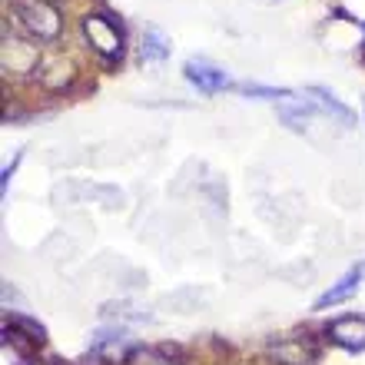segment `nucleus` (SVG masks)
I'll return each mask as SVG.
<instances>
[{"instance_id":"1","label":"nucleus","mask_w":365,"mask_h":365,"mask_svg":"<svg viewBox=\"0 0 365 365\" xmlns=\"http://www.w3.org/2000/svg\"><path fill=\"white\" fill-rule=\"evenodd\" d=\"M80 30H83V40H87V47L93 50L96 57L110 60V63L123 60L126 27L116 14H110V10H90V14H83V20H80Z\"/></svg>"},{"instance_id":"2","label":"nucleus","mask_w":365,"mask_h":365,"mask_svg":"<svg viewBox=\"0 0 365 365\" xmlns=\"http://www.w3.org/2000/svg\"><path fill=\"white\" fill-rule=\"evenodd\" d=\"M14 17L34 40L57 43L63 34V17L50 0H14Z\"/></svg>"},{"instance_id":"3","label":"nucleus","mask_w":365,"mask_h":365,"mask_svg":"<svg viewBox=\"0 0 365 365\" xmlns=\"http://www.w3.org/2000/svg\"><path fill=\"white\" fill-rule=\"evenodd\" d=\"M182 77L190 80V83L200 90V93H222V90L232 83L230 73H226V67L212 63V60H202V57L186 60V67H182Z\"/></svg>"},{"instance_id":"4","label":"nucleus","mask_w":365,"mask_h":365,"mask_svg":"<svg viewBox=\"0 0 365 365\" xmlns=\"http://www.w3.org/2000/svg\"><path fill=\"white\" fill-rule=\"evenodd\" d=\"M329 339L349 352H365V316H342L326 329Z\"/></svg>"},{"instance_id":"5","label":"nucleus","mask_w":365,"mask_h":365,"mask_svg":"<svg viewBox=\"0 0 365 365\" xmlns=\"http://www.w3.org/2000/svg\"><path fill=\"white\" fill-rule=\"evenodd\" d=\"M362 276H365V262H359L356 269H349L339 282H332V286L316 299V309H329V306H339V302L352 299L359 292V286H362Z\"/></svg>"},{"instance_id":"6","label":"nucleus","mask_w":365,"mask_h":365,"mask_svg":"<svg viewBox=\"0 0 365 365\" xmlns=\"http://www.w3.org/2000/svg\"><path fill=\"white\" fill-rule=\"evenodd\" d=\"M306 100L312 106H319L326 116H332L339 126H352V123H356V113H352L342 100H336V93H329L326 87H306Z\"/></svg>"},{"instance_id":"7","label":"nucleus","mask_w":365,"mask_h":365,"mask_svg":"<svg viewBox=\"0 0 365 365\" xmlns=\"http://www.w3.org/2000/svg\"><path fill=\"white\" fill-rule=\"evenodd\" d=\"M170 37H166L160 27H146L143 34V43H140V60L143 63H163L170 60Z\"/></svg>"},{"instance_id":"8","label":"nucleus","mask_w":365,"mask_h":365,"mask_svg":"<svg viewBox=\"0 0 365 365\" xmlns=\"http://www.w3.org/2000/svg\"><path fill=\"white\" fill-rule=\"evenodd\" d=\"M272 356H276L282 365H309L316 352H312L306 342H299V339H282V342L272 346Z\"/></svg>"},{"instance_id":"9","label":"nucleus","mask_w":365,"mask_h":365,"mask_svg":"<svg viewBox=\"0 0 365 365\" xmlns=\"http://www.w3.org/2000/svg\"><path fill=\"white\" fill-rule=\"evenodd\" d=\"M130 365H182V362L170 359L166 352H160V349H133Z\"/></svg>"},{"instance_id":"10","label":"nucleus","mask_w":365,"mask_h":365,"mask_svg":"<svg viewBox=\"0 0 365 365\" xmlns=\"http://www.w3.org/2000/svg\"><path fill=\"white\" fill-rule=\"evenodd\" d=\"M242 96H252V100H279V96H289V90L282 87H259V83H246Z\"/></svg>"},{"instance_id":"11","label":"nucleus","mask_w":365,"mask_h":365,"mask_svg":"<svg viewBox=\"0 0 365 365\" xmlns=\"http://www.w3.org/2000/svg\"><path fill=\"white\" fill-rule=\"evenodd\" d=\"M20 160H24V150H17V156H14V160L4 166V180H0V190H4V192H7L10 180H14V173H17V163H20Z\"/></svg>"},{"instance_id":"12","label":"nucleus","mask_w":365,"mask_h":365,"mask_svg":"<svg viewBox=\"0 0 365 365\" xmlns=\"http://www.w3.org/2000/svg\"><path fill=\"white\" fill-rule=\"evenodd\" d=\"M362 30H365V20H362Z\"/></svg>"}]
</instances>
